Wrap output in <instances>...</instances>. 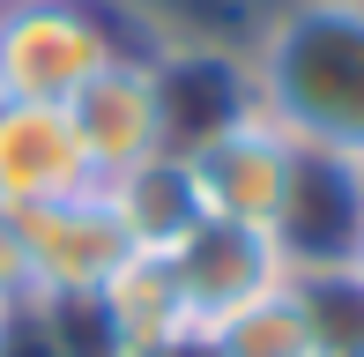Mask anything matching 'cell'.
<instances>
[{"instance_id": "1", "label": "cell", "mask_w": 364, "mask_h": 357, "mask_svg": "<svg viewBox=\"0 0 364 357\" xmlns=\"http://www.w3.org/2000/svg\"><path fill=\"white\" fill-rule=\"evenodd\" d=\"M238 60L253 112L305 156L364 171V0H275Z\"/></svg>"}, {"instance_id": "2", "label": "cell", "mask_w": 364, "mask_h": 357, "mask_svg": "<svg viewBox=\"0 0 364 357\" xmlns=\"http://www.w3.org/2000/svg\"><path fill=\"white\" fill-rule=\"evenodd\" d=\"M119 53L134 38L105 0H0V105H68Z\"/></svg>"}, {"instance_id": "3", "label": "cell", "mask_w": 364, "mask_h": 357, "mask_svg": "<svg viewBox=\"0 0 364 357\" xmlns=\"http://www.w3.org/2000/svg\"><path fill=\"white\" fill-rule=\"evenodd\" d=\"M178 171L193 186V208L223 223H253V231H283L305 149L268 119V112L238 105L230 119L201 127L193 142H178Z\"/></svg>"}, {"instance_id": "4", "label": "cell", "mask_w": 364, "mask_h": 357, "mask_svg": "<svg viewBox=\"0 0 364 357\" xmlns=\"http://www.w3.org/2000/svg\"><path fill=\"white\" fill-rule=\"evenodd\" d=\"M68 119H75V142H82V156H90L97 186H112V178H127L141 164H164V156L178 149L156 53H141V45L119 53L105 75H90V82L68 97Z\"/></svg>"}, {"instance_id": "5", "label": "cell", "mask_w": 364, "mask_h": 357, "mask_svg": "<svg viewBox=\"0 0 364 357\" xmlns=\"http://www.w3.org/2000/svg\"><path fill=\"white\" fill-rule=\"evenodd\" d=\"M164 268H171L178 298H186L193 328H216L223 313H238L245 298L275 290L290 275V253L275 231H253V223H223V216H193L178 238H164Z\"/></svg>"}, {"instance_id": "6", "label": "cell", "mask_w": 364, "mask_h": 357, "mask_svg": "<svg viewBox=\"0 0 364 357\" xmlns=\"http://www.w3.org/2000/svg\"><path fill=\"white\" fill-rule=\"evenodd\" d=\"M141 253L127 208L112 186H82L53 208H30V261H38V298H97L112 275Z\"/></svg>"}, {"instance_id": "7", "label": "cell", "mask_w": 364, "mask_h": 357, "mask_svg": "<svg viewBox=\"0 0 364 357\" xmlns=\"http://www.w3.org/2000/svg\"><path fill=\"white\" fill-rule=\"evenodd\" d=\"M82 186H97V178L75 142L68 105H0V201L30 216Z\"/></svg>"}, {"instance_id": "8", "label": "cell", "mask_w": 364, "mask_h": 357, "mask_svg": "<svg viewBox=\"0 0 364 357\" xmlns=\"http://www.w3.org/2000/svg\"><path fill=\"white\" fill-rule=\"evenodd\" d=\"M97 298H105V313H112V328H119L127 357L149 350V343H164V335H186L193 328V313H186V298H178V283H171V268H164L156 246L127 253V268L112 275Z\"/></svg>"}, {"instance_id": "9", "label": "cell", "mask_w": 364, "mask_h": 357, "mask_svg": "<svg viewBox=\"0 0 364 357\" xmlns=\"http://www.w3.org/2000/svg\"><path fill=\"white\" fill-rule=\"evenodd\" d=\"M208 343H216V357H320L290 275L275 290H260V298H245L238 313H223L216 328H208Z\"/></svg>"}, {"instance_id": "10", "label": "cell", "mask_w": 364, "mask_h": 357, "mask_svg": "<svg viewBox=\"0 0 364 357\" xmlns=\"http://www.w3.org/2000/svg\"><path fill=\"white\" fill-rule=\"evenodd\" d=\"M290 290L312 320V350L320 357H364V275L350 261L290 268Z\"/></svg>"}, {"instance_id": "11", "label": "cell", "mask_w": 364, "mask_h": 357, "mask_svg": "<svg viewBox=\"0 0 364 357\" xmlns=\"http://www.w3.org/2000/svg\"><path fill=\"white\" fill-rule=\"evenodd\" d=\"M38 298V261H30V216L0 201V313Z\"/></svg>"}, {"instance_id": "12", "label": "cell", "mask_w": 364, "mask_h": 357, "mask_svg": "<svg viewBox=\"0 0 364 357\" xmlns=\"http://www.w3.org/2000/svg\"><path fill=\"white\" fill-rule=\"evenodd\" d=\"M0 357H60V350L45 335V320L30 305H15V313H0Z\"/></svg>"}, {"instance_id": "13", "label": "cell", "mask_w": 364, "mask_h": 357, "mask_svg": "<svg viewBox=\"0 0 364 357\" xmlns=\"http://www.w3.org/2000/svg\"><path fill=\"white\" fill-rule=\"evenodd\" d=\"M134 357H216V343H208V328H186V335H164V343H149Z\"/></svg>"}, {"instance_id": "14", "label": "cell", "mask_w": 364, "mask_h": 357, "mask_svg": "<svg viewBox=\"0 0 364 357\" xmlns=\"http://www.w3.org/2000/svg\"><path fill=\"white\" fill-rule=\"evenodd\" d=\"M342 261L364 275V208H357V223H350V246H342Z\"/></svg>"}]
</instances>
